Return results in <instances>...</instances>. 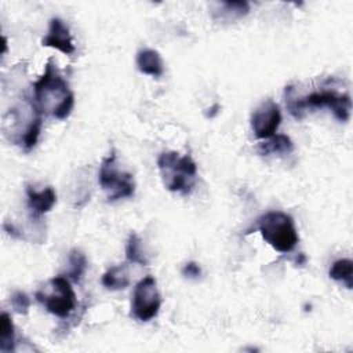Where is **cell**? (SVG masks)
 <instances>
[{
  "mask_svg": "<svg viewBox=\"0 0 353 353\" xmlns=\"http://www.w3.org/2000/svg\"><path fill=\"white\" fill-rule=\"evenodd\" d=\"M34 103L43 114L65 120L74 106V94L69 88L66 79L59 73L55 62L50 58L44 66V73L33 84Z\"/></svg>",
  "mask_w": 353,
  "mask_h": 353,
  "instance_id": "1",
  "label": "cell"
},
{
  "mask_svg": "<svg viewBox=\"0 0 353 353\" xmlns=\"http://www.w3.org/2000/svg\"><path fill=\"white\" fill-rule=\"evenodd\" d=\"M3 130L7 138L23 148L26 152L34 148L43 125V113L34 101L25 98L22 103L11 108L3 120Z\"/></svg>",
  "mask_w": 353,
  "mask_h": 353,
  "instance_id": "2",
  "label": "cell"
},
{
  "mask_svg": "<svg viewBox=\"0 0 353 353\" xmlns=\"http://www.w3.org/2000/svg\"><path fill=\"white\" fill-rule=\"evenodd\" d=\"M285 103L288 112L296 120H301L305 116L306 109L330 108L339 121L346 123L350 117L352 109L350 97L347 94L342 95L331 90H321L310 92L303 98H298L292 85L285 87Z\"/></svg>",
  "mask_w": 353,
  "mask_h": 353,
  "instance_id": "3",
  "label": "cell"
},
{
  "mask_svg": "<svg viewBox=\"0 0 353 353\" xmlns=\"http://www.w3.org/2000/svg\"><path fill=\"white\" fill-rule=\"evenodd\" d=\"M157 167L164 186L170 192L189 194L197 176V165L189 154L163 152L157 159Z\"/></svg>",
  "mask_w": 353,
  "mask_h": 353,
  "instance_id": "4",
  "label": "cell"
},
{
  "mask_svg": "<svg viewBox=\"0 0 353 353\" xmlns=\"http://www.w3.org/2000/svg\"><path fill=\"white\" fill-rule=\"evenodd\" d=\"M256 230L276 251L287 254L298 244V232L294 219L283 211H269L258 218Z\"/></svg>",
  "mask_w": 353,
  "mask_h": 353,
  "instance_id": "5",
  "label": "cell"
},
{
  "mask_svg": "<svg viewBox=\"0 0 353 353\" xmlns=\"http://www.w3.org/2000/svg\"><path fill=\"white\" fill-rule=\"evenodd\" d=\"M98 182L106 192L109 201L131 197L135 192L134 176L130 172H123L117 168L114 149H112L110 153L102 160L98 172Z\"/></svg>",
  "mask_w": 353,
  "mask_h": 353,
  "instance_id": "6",
  "label": "cell"
},
{
  "mask_svg": "<svg viewBox=\"0 0 353 353\" xmlns=\"http://www.w3.org/2000/svg\"><path fill=\"white\" fill-rule=\"evenodd\" d=\"M50 291L40 290L34 294L36 299L51 314L65 319L74 310L77 301L70 281L65 276H55L48 281Z\"/></svg>",
  "mask_w": 353,
  "mask_h": 353,
  "instance_id": "7",
  "label": "cell"
},
{
  "mask_svg": "<svg viewBox=\"0 0 353 353\" xmlns=\"http://www.w3.org/2000/svg\"><path fill=\"white\" fill-rule=\"evenodd\" d=\"M161 306V296L157 290V283L153 276H146L139 280L134 288L131 314L139 321L154 319Z\"/></svg>",
  "mask_w": 353,
  "mask_h": 353,
  "instance_id": "8",
  "label": "cell"
},
{
  "mask_svg": "<svg viewBox=\"0 0 353 353\" xmlns=\"http://www.w3.org/2000/svg\"><path fill=\"white\" fill-rule=\"evenodd\" d=\"M281 123V112L279 105L266 99L262 102L251 116V128L256 138L268 139L276 134L279 125Z\"/></svg>",
  "mask_w": 353,
  "mask_h": 353,
  "instance_id": "9",
  "label": "cell"
},
{
  "mask_svg": "<svg viewBox=\"0 0 353 353\" xmlns=\"http://www.w3.org/2000/svg\"><path fill=\"white\" fill-rule=\"evenodd\" d=\"M41 46L55 48L65 55H72L74 52V44L72 40L70 30L68 25L58 17L50 19L48 32L43 37Z\"/></svg>",
  "mask_w": 353,
  "mask_h": 353,
  "instance_id": "10",
  "label": "cell"
},
{
  "mask_svg": "<svg viewBox=\"0 0 353 353\" xmlns=\"http://www.w3.org/2000/svg\"><path fill=\"white\" fill-rule=\"evenodd\" d=\"M28 196V208L30 210L34 218L41 216L48 212L57 203V193L51 186H47L41 190H36L32 186H26Z\"/></svg>",
  "mask_w": 353,
  "mask_h": 353,
  "instance_id": "11",
  "label": "cell"
},
{
  "mask_svg": "<svg viewBox=\"0 0 353 353\" xmlns=\"http://www.w3.org/2000/svg\"><path fill=\"white\" fill-rule=\"evenodd\" d=\"M137 68L141 73L153 77H160L164 73V63L161 55L152 48H143L137 54Z\"/></svg>",
  "mask_w": 353,
  "mask_h": 353,
  "instance_id": "12",
  "label": "cell"
},
{
  "mask_svg": "<svg viewBox=\"0 0 353 353\" xmlns=\"http://www.w3.org/2000/svg\"><path fill=\"white\" fill-rule=\"evenodd\" d=\"M294 150V143L291 138L285 134H274L265 142L258 145V153L262 156L269 154H288Z\"/></svg>",
  "mask_w": 353,
  "mask_h": 353,
  "instance_id": "13",
  "label": "cell"
},
{
  "mask_svg": "<svg viewBox=\"0 0 353 353\" xmlns=\"http://www.w3.org/2000/svg\"><path fill=\"white\" fill-rule=\"evenodd\" d=\"M101 283L105 288L112 291H119L128 287L130 276H128L127 265H117V266L109 268L103 273Z\"/></svg>",
  "mask_w": 353,
  "mask_h": 353,
  "instance_id": "14",
  "label": "cell"
},
{
  "mask_svg": "<svg viewBox=\"0 0 353 353\" xmlns=\"http://www.w3.org/2000/svg\"><path fill=\"white\" fill-rule=\"evenodd\" d=\"M125 258L128 262L137 263L141 266H146L149 263L146 254L142 248V240L135 232L130 233L128 236V240L125 244Z\"/></svg>",
  "mask_w": 353,
  "mask_h": 353,
  "instance_id": "15",
  "label": "cell"
},
{
  "mask_svg": "<svg viewBox=\"0 0 353 353\" xmlns=\"http://www.w3.org/2000/svg\"><path fill=\"white\" fill-rule=\"evenodd\" d=\"M15 347V328L12 319L8 313H1L0 316V350L11 352Z\"/></svg>",
  "mask_w": 353,
  "mask_h": 353,
  "instance_id": "16",
  "label": "cell"
},
{
  "mask_svg": "<svg viewBox=\"0 0 353 353\" xmlns=\"http://www.w3.org/2000/svg\"><path fill=\"white\" fill-rule=\"evenodd\" d=\"M330 277L335 281H342L347 288L353 285V262L350 259L342 258L332 263L330 269Z\"/></svg>",
  "mask_w": 353,
  "mask_h": 353,
  "instance_id": "17",
  "label": "cell"
},
{
  "mask_svg": "<svg viewBox=\"0 0 353 353\" xmlns=\"http://www.w3.org/2000/svg\"><path fill=\"white\" fill-rule=\"evenodd\" d=\"M87 269V258L85 255L80 251L73 248L69 252V270L66 273V277L72 281L79 283Z\"/></svg>",
  "mask_w": 353,
  "mask_h": 353,
  "instance_id": "18",
  "label": "cell"
},
{
  "mask_svg": "<svg viewBox=\"0 0 353 353\" xmlns=\"http://www.w3.org/2000/svg\"><path fill=\"white\" fill-rule=\"evenodd\" d=\"M10 303L12 306V309L19 313V314H26L29 312L30 307V299L28 298V295L22 291H17L11 295Z\"/></svg>",
  "mask_w": 353,
  "mask_h": 353,
  "instance_id": "19",
  "label": "cell"
},
{
  "mask_svg": "<svg viewBox=\"0 0 353 353\" xmlns=\"http://www.w3.org/2000/svg\"><path fill=\"white\" fill-rule=\"evenodd\" d=\"M222 6L225 7V12L233 14L236 18L244 17L250 11V4L247 1H225Z\"/></svg>",
  "mask_w": 353,
  "mask_h": 353,
  "instance_id": "20",
  "label": "cell"
},
{
  "mask_svg": "<svg viewBox=\"0 0 353 353\" xmlns=\"http://www.w3.org/2000/svg\"><path fill=\"white\" fill-rule=\"evenodd\" d=\"M182 274L188 279H199L201 276V268L199 266V263L196 262H188L183 268H182Z\"/></svg>",
  "mask_w": 353,
  "mask_h": 353,
  "instance_id": "21",
  "label": "cell"
},
{
  "mask_svg": "<svg viewBox=\"0 0 353 353\" xmlns=\"http://www.w3.org/2000/svg\"><path fill=\"white\" fill-rule=\"evenodd\" d=\"M219 105L218 103H215V105H212L210 109H207V110H211L210 113H205V117H208V119H212L218 112H219Z\"/></svg>",
  "mask_w": 353,
  "mask_h": 353,
  "instance_id": "22",
  "label": "cell"
}]
</instances>
